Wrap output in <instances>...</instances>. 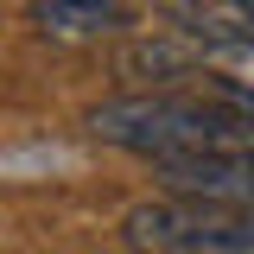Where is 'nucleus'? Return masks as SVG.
Returning a JSON list of instances; mask_svg holds the SVG:
<instances>
[{
  "label": "nucleus",
  "instance_id": "3",
  "mask_svg": "<svg viewBox=\"0 0 254 254\" xmlns=\"http://www.w3.org/2000/svg\"><path fill=\"white\" fill-rule=\"evenodd\" d=\"M172 197H190V203H216V210H242L254 216V153H197V159H172L159 165Z\"/></svg>",
  "mask_w": 254,
  "mask_h": 254
},
{
  "label": "nucleus",
  "instance_id": "4",
  "mask_svg": "<svg viewBox=\"0 0 254 254\" xmlns=\"http://www.w3.org/2000/svg\"><path fill=\"white\" fill-rule=\"evenodd\" d=\"M26 6L51 38H102V32L127 26L121 0H26Z\"/></svg>",
  "mask_w": 254,
  "mask_h": 254
},
{
  "label": "nucleus",
  "instance_id": "1",
  "mask_svg": "<svg viewBox=\"0 0 254 254\" xmlns=\"http://www.w3.org/2000/svg\"><path fill=\"white\" fill-rule=\"evenodd\" d=\"M242 115H229L210 89H140V95H115L89 108V133L102 146L140 153L153 165L172 159H197V153H235L248 140Z\"/></svg>",
  "mask_w": 254,
  "mask_h": 254
},
{
  "label": "nucleus",
  "instance_id": "2",
  "mask_svg": "<svg viewBox=\"0 0 254 254\" xmlns=\"http://www.w3.org/2000/svg\"><path fill=\"white\" fill-rule=\"evenodd\" d=\"M121 242L133 254H254V216L190 197H159L127 210Z\"/></svg>",
  "mask_w": 254,
  "mask_h": 254
}]
</instances>
